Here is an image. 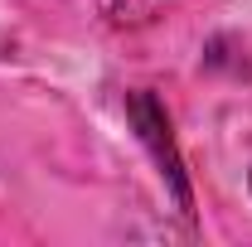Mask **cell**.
<instances>
[{"instance_id": "cell-1", "label": "cell", "mask_w": 252, "mask_h": 247, "mask_svg": "<svg viewBox=\"0 0 252 247\" xmlns=\"http://www.w3.org/2000/svg\"><path fill=\"white\" fill-rule=\"evenodd\" d=\"M131 122L141 126V141L156 151V160L165 165V175L175 180V194H180V204H189V194H185V175H180V160H175V146H170V122H165V112L156 107V97L151 93H131Z\"/></svg>"}]
</instances>
